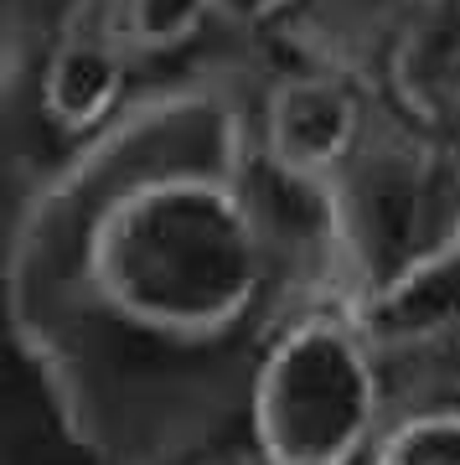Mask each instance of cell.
<instances>
[{"label": "cell", "mask_w": 460, "mask_h": 465, "mask_svg": "<svg viewBox=\"0 0 460 465\" xmlns=\"http://www.w3.org/2000/svg\"><path fill=\"white\" fill-rule=\"evenodd\" d=\"M73 290L115 326L171 347L264 331L280 311V274L238 166H176L104 202L83 232Z\"/></svg>", "instance_id": "cell-1"}, {"label": "cell", "mask_w": 460, "mask_h": 465, "mask_svg": "<svg viewBox=\"0 0 460 465\" xmlns=\"http://www.w3.org/2000/svg\"><path fill=\"white\" fill-rule=\"evenodd\" d=\"M367 465H460V393H419L398 403Z\"/></svg>", "instance_id": "cell-8"}, {"label": "cell", "mask_w": 460, "mask_h": 465, "mask_svg": "<svg viewBox=\"0 0 460 465\" xmlns=\"http://www.w3.org/2000/svg\"><path fill=\"white\" fill-rule=\"evenodd\" d=\"M367 73L394 124L460 145V0L419 16H383L367 42Z\"/></svg>", "instance_id": "cell-6"}, {"label": "cell", "mask_w": 460, "mask_h": 465, "mask_svg": "<svg viewBox=\"0 0 460 465\" xmlns=\"http://www.w3.org/2000/svg\"><path fill=\"white\" fill-rule=\"evenodd\" d=\"M394 414V367L352 300H285L269 316L244 399L248 465H367Z\"/></svg>", "instance_id": "cell-2"}, {"label": "cell", "mask_w": 460, "mask_h": 465, "mask_svg": "<svg viewBox=\"0 0 460 465\" xmlns=\"http://www.w3.org/2000/svg\"><path fill=\"white\" fill-rule=\"evenodd\" d=\"M57 5H63V0H57Z\"/></svg>", "instance_id": "cell-11"}, {"label": "cell", "mask_w": 460, "mask_h": 465, "mask_svg": "<svg viewBox=\"0 0 460 465\" xmlns=\"http://www.w3.org/2000/svg\"><path fill=\"white\" fill-rule=\"evenodd\" d=\"M115 36L140 67L181 63L217 32L233 26L228 0H104Z\"/></svg>", "instance_id": "cell-7"}, {"label": "cell", "mask_w": 460, "mask_h": 465, "mask_svg": "<svg viewBox=\"0 0 460 465\" xmlns=\"http://www.w3.org/2000/svg\"><path fill=\"white\" fill-rule=\"evenodd\" d=\"M135 63L115 36L104 0H63L52 5V21L36 42L32 67V104L52 140L83 150L125 124L135 99Z\"/></svg>", "instance_id": "cell-5"}, {"label": "cell", "mask_w": 460, "mask_h": 465, "mask_svg": "<svg viewBox=\"0 0 460 465\" xmlns=\"http://www.w3.org/2000/svg\"><path fill=\"white\" fill-rule=\"evenodd\" d=\"M233 32L254 36L259 47L331 26V0H228Z\"/></svg>", "instance_id": "cell-9"}, {"label": "cell", "mask_w": 460, "mask_h": 465, "mask_svg": "<svg viewBox=\"0 0 460 465\" xmlns=\"http://www.w3.org/2000/svg\"><path fill=\"white\" fill-rule=\"evenodd\" d=\"M352 300L425 253L460 243V145L383 119L378 140L336 186Z\"/></svg>", "instance_id": "cell-3"}, {"label": "cell", "mask_w": 460, "mask_h": 465, "mask_svg": "<svg viewBox=\"0 0 460 465\" xmlns=\"http://www.w3.org/2000/svg\"><path fill=\"white\" fill-rule=\"evenodd\" d=\"M455 0H378V16H419V11H440Z\"/></svg>", "instance_id": "cell-10"}, {"label": "cell", "mask_w": 460, "mask_h": 465, "mask_svg": "<svg viewBox=\"0 0 460 465\" xmlns=\"http://www.w3.org/2000/svg\"><path fill=\"white\" fill-rule=\"evenodd\" d=\"M269 67L248 99V150L311 186H342L383 130L367 57L331 47H264Z\"/></svg>", "instance_id": "cell-4"}]
</instances>
